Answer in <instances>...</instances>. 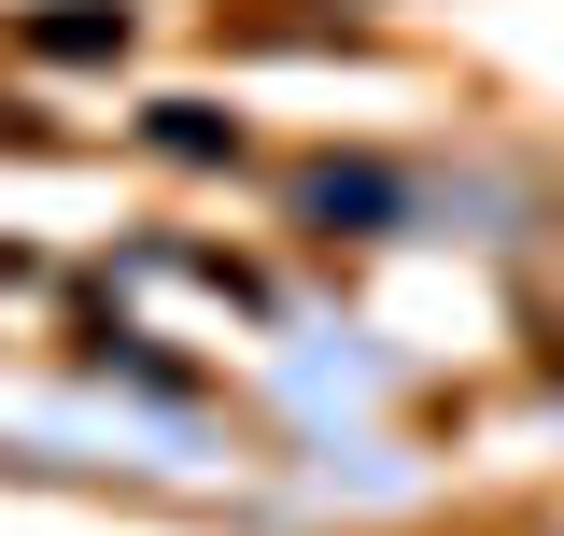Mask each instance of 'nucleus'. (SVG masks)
Returning <instances> with one entry per match:
<instances>
[{"label": "nucleus", "mask_w": 564, "mask_h": 536, "mask_svg": "<svg viewBox=\"0 0 564 536\" xmlns=\"http://www.w3.org/2000/svg\"><path fill=\"white\" fill-rule=\"evenodd\" d=\"M43 43L57 57H99V43H128V14H43Z\"/></svg>", "instance_id": "f257e3e1"}, {"label": "nucleus", "mask_w": 564, "mask_h": 536, "mask_svg": "<svg viewBox=\"0 0 564 536\" xmlns=\"http://www.w3.org/2000/svg\"><path fill=\"white\" fill-rule=\"evenodd\" d=\"M311 212H381V170H311Z\"/></svg>", "instance_id": "f03ea898"}]
</instances>
